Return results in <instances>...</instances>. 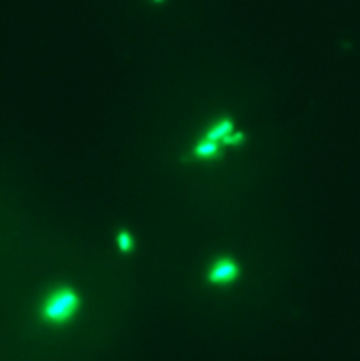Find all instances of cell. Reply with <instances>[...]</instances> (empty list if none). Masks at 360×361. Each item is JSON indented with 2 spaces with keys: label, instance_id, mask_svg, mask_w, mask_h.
Listing matches in <instances>:
<instances>
[{
  "label": "cell",
  "instance_id": "2",
  "mask_svg": "<svg viewBox=\"0 0 360 361\" xmlns=\"http://www.w3.org/2000/svg\"><path fill=\"white\" fill-rule=\"evenodd\" d=\"M239 277V265L232 258H220L207 272V281L214 286H228Z\"/></svg>",
  "mask_w": 360,
  "mask_h": 361
},
{
  "label": "cell",
  "instance_id": "4",
  "mask_svg": "<svg viewBox=\"0 0 360 361\" xmlns=\"http://www.w3.org/2000/svg\"><path fill=\"white\" fill-rule=\"evenodd\" d=\"M220 142L209 141V139L202 137V141H199L193 148V155L200 160H213L220 155Z\"/></svg>",
  "mask_w": 360,
  "mask_h": 361
},
{
  "label": "cell",
  "instance_id": "3",
  "mask_svg": "<svg viewBox=\"0 0 360 361\" xmlns=\"http://www.w3.org/2000/svg\"><path fill=\"white\" fill-rule=\"evenodd\" d=\"M234 130H235L234 121L228 120V118H223V120L216 121V123H214L213 127H211L209 130L206 132V135H204V137L209 139V141L220 142V144L223 146L225 139H227L228 135H230Z\"/></svg>",
  "mask_w": 360,
  "mask_h": 361
},
{
  "label": "cell",
  "instance_id": "1",
  "mask_svg": "<svg viewBox=\"0 0 360 361\" xmlns=\"http://www.w3.org/2000/svg\"><path fill=\"white\" fill-rule=\"evenodd\" d=\"M79 305H81V300H79V295L76 293L74 288L71 286H62L57 288L50 297L46 298L43 305V311H41V316L46 323L50 325H67L69 321L74 319V316L78 314Z\"/></svg>",
  "mask_w": 360,
  "mask_h": 361
},
{
  "label": "cell",
  "instance_id": "7",
  "mask_svg": "<svg viewBox=\"0 0 360 361\" xmlns=\"http://www.w3.org/2000/svg\"><path fill=\"white\" fill-rule=\"evenodd\" d=\"M151 4H164L165 0H150Z\"/></svg>",
  "mask_w": 360,
  "mask_h": 361
},
{
  "label": "cell",
  "instance_id": "6",
  "mask_svg": "<svg viewBox=\"0 0 360 361\" xmlns=\"http://www.w3.org/2000/svg\"><path fill=\"white\" fill-rule=\"evenodd\" d=\"M244 134L239 130H234L227 139L223 141V146H228V148H234V146H241L244 142Z\"/></svg>",
  "mask_w": 360,
  "mask_h": 361
},
{
  "label": "cell",
  "instance_id": "5",
  "mask_svg": "<svg viewBox=\"0 0 360 361\" xmlns=\"http://www.w3.org/2000/svg\"><path fill=\"white\" fill-rule=\"evenodd\" d=\"M134 244H136V242H134L132 234H130L129 230H122L120 234L116 235V246H118V249L123 253V255H129V253H132Z\"/></svg>",
  "mask_w": 360,
  "mask_h": 361
}]
</instances>
